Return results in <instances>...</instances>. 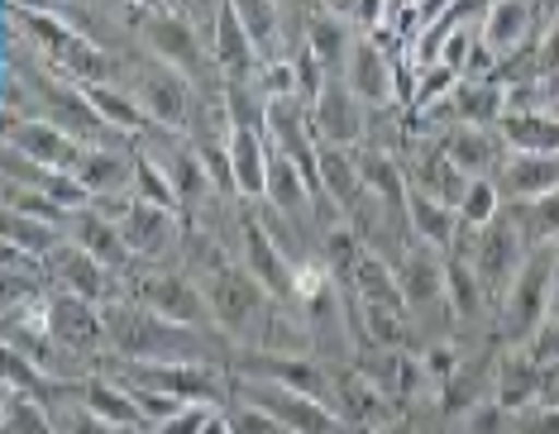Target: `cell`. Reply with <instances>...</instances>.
<instances>
[{
	"label": "cell",
	"instance_id": "obj_17",
	"mask_svg": "<svg viewBox=\"0 0 559 434\" xmlns=\"http://www.w3.org/2000/svg\"><path fill=\"white\" fill-rule=\"evenodd\" d=\"M269 168H273L269 130L230 124V172H235V191L245 206H259V201L269 196Z\"/></svg>",
	"mask_w": 559,
	"mask_h": 434
},
{
	"label": "cell",
	"instance_id": "obj_37",
	"mask_svg": "<svg viewBox=\"0 0 559 434\" xmlns=\"http://www.w3.org/2000/svg\"><path fill=\"white\" fill-rule=\"evenodd\" d=\"M516 430L521 434H559V406L536 401V406H526V411H516Z\"/></svg>",
	"mask_w": 559,
	"mask_h": 434
},
{
	"label": "cell",
	"instance_id": "obj_4",
	"mask_svg": "<svg viewBox=\"0 0 559 434\" xmlns=\"http://www.w3.org/2000/svg\"><path fill=\"white\" fill-rule=\"evenodd\" d=\"M550 311H555L550 249H531V258L521 263V273L498 301V343L502 349H531V339L545 329Z\"/></svg>",
	"mask_w": 559,
	"mask_h": 434
},
{
	"label": "cell",
	"instance_id": "obj_15",
	"mask_svg": "<svg viewBox=\"0 0 559 434\" xmlns=\"http://www.w3.org/2000/svg\"><path fill=\"white\" fill-rule=\"evenodd\" d=\"M5 148L24 153V158L44 162V168L53 172H78L82 162V138H72L68 130H58L53 120H39V114H29V120H5Z\"/></svg>",
	"mask_w": 559,
	"mask_h": 434
},
{
	"label": "cell",
	"instance_id": "obj_6",
	"mask_svg": "<svg viewBox=\"0 0 559 434\" xmlns=\"http://www.w3.org/2000/svg\"><path fill=\"white\" fill-rule=\"evenodd\" d=\"M120 382H134V387H148L158 397H173L182 406H221L225 397V373H215V363H130L116 359L106 367Z\"/></svg>",
	"mask_w": 559,
	"mask_h": 434
},
{
	"label": "cell",
	"instance_id": "obj_1",
	"mask_svg": "<svg viewBox=\"0 0 559 434\" xmlns=\"http://www.w3.org/2000/svg\"><path fill=\"white\" fill-rule=\"evenodd\" d=\"M106 349L130 363H215V353L225 343L197 335L187 325L163 321L148 305L120 297L106 305Z\"/></svg>",
	"mask_w": 559,
	"mask_h": 434
},
{
	"label": "cell",
	"instance_id": "obj_41",
	"mask_svg": "<svg viewBox=\"0 0 559 434\" xmlns=\"http://www.w3.org/2000/svg\"><path fill=\"white\" fill-rule=\"evenodd\" d=\"M550 291H555V311H559V244L550 249Z\"/></svg>",
	"mask_w": 559,
	"mask_h": 434
},
{
	"label": "cell",
	"instance_id": "obj_38",
	"mask_svg": "<svg viewBox=\"0 0 559 434\" xmlns=\"http://www.w3.org/2000/svg\"><path fill=\"white\" fill-rule=\"evenodd\" d=\"M215 406H182L173 420H163V425L154 434H201L206 430V420H211Z\"/></svg>",
	"mask_w": 559,
	"mask_h": 434
},
{
	"label": "cell",
	"instance_id": "obj_45",
	"mask_svg": "<svg viewBox=\"0 0 559 434\" xmlns=\"http://www.w3.org/2000/svg\"><path fill=\"white\" fill-rule=\"evenodd\" d=\"M545 110H555V114H559V100H555V106H545Z\"/></svg>",
	"mask_w": 559,
	"mask_h": 434
},
{
	"label": "cell",
	"instance_id": "obj_14",
	"mask_svg": "<svg viewBox=\"0 0 559 434\" xmlns=\"http://www.w3.org/2000/svg\"><path fill=\"white\" fill-rule=\"evenodd\" d=\"M48 335L72 359H92L100 343H106V305L82 301L72 291H53L48 297Z\"/></svg>",
	"mask_w": 559,
	"mask_h": 434
},
{
	"label": "cell",
	"instance_id": "obj_20",
	"mask_svg": "<svg viewBox=\"0 0 559 434\" xmlns=\"http://www.w3.org/2000/svg\"><path fill=\"white\" fill-rule=\"evenodd\" d=\"M545 387H550V367H540L526 349H507L498 359V382H492V401L502 411H526V406L545 401Z\"/></svg>",
	"mask_w": 559,
	"mask_h": 434
},
{
	"label": "cell",
	"instance_id": "obj_12",
	"mask_svg": "<svg viewBox=\"0 0 559 434\" xmlns=\"http://www.w3.org/2000/svg\"><path fill=\"white\" fill-rule=\"evenodd\" d=\"M44 273H48V291H72L82 301H96V305H110L120 301V273H110L100 258H92L82 244L62 239V244L44 258Z\"/></svg>",
	"mask_w": 559,
	"mask_h": 434
},
{
	"label": "cell",
	"instance_id": "obj_23",
	"mask_svg": "<svg viewBox=\"0 0 559 434\" xmlns=\"http://www.w3.org/2000/svg\"><path fill=\"white\" fill-rule=\"evenodd\" d=\"M406 229H412V244H426L436 253H454V239L464 234L454 206H444L440 196H430L421 186H412V196H406Z\"/></svg>",
	"mask_w": 559,
	"mask_h": 434
},
{
	"label": "cell",
	"instance_id": "obj_5",
	"mask_svg": "<svg viewBox=\"0 0 559 434\" xmlns=\"http://www.w3.org/2000/svg\"><path fill=\"white\" fill-rule=\"evenodd\" d=\"M460 258L474 267V277H478V287L488 291V301L498 305L502 301V291L512 287V277L521 273V263L531 258V244L521 239V229L512 225V215H498L488 229H464V249H460Z\"/></svg>",
	"mask_w": 559,
	"mask_h": 434
},
{
	"label": "cell",
	"instance_id": "obj_2",
	"mask_svg": "<svg viewBox=\"0 0 559 434\" xmlns=\"http://www.w3.org/2000/svg\"><path fill=\"white\" fill-rule=\"evenodd\" d=\"M134 44L144 48L148 58H158V62H168V68H177L201 96L221 100L225 76H221V68H215L211 34L201 29L197 20L177 15L173 5H148V10H139V15H134Z\"/></svg>",
	"mask_w": 559,
	"mask_h": 434
},
{
	"label": "cell",
	"instance_id": "obj_34",
	"mask_svg": "<svg viewBox=\"0 0 559 434\" xmlns=\"http://www.w3.org/2000/svg\"><path fill=\"white\" fill-rule=\"evenodd\" d=\"M53 425H58V434H120V430H110L106 420H96L78 397H72L68 406H58V411H53Z\"/></svg>",
	"mask_w": 559,
	"mask_h": 434
},
{
	"label": "cell",
	"instance_id": "obj_33",
	"mask_svg": "<svg viewBox=\"0 0 559 434\" xmlns=\"http://www.w3.org/2000/svg\"><path fill=\"white\" fill-rule=\"evenodd\" d=\"M5 434H58L53 411L5 387Z\"/></svg>",
	"mask_w": 559,
	"mask_h": 434
},
{
	"label": "cell",
	"instance_id": "obj_30",
	"mask_svg": "<svg viewBox=\"0 0 559 434\" xmlns=\"http://www.w3.org/2000/svg\"><path fill=\"white\" fill-rule=\"evenodd\" d=\"M507 215H512V225L521 229V239H526L531 249L559 244V191L536 196V201H507Z\"/></svg>",
	"mask_w": 559,
	"mask_h": 434
},
{
	"label": "cell",
	"instance_id": "obj_24",
	"mask_svg": "<svg viewBox=\"0 0 559 434\" xmlns=\"http://www.w3.org/2000/svg\"><path fill=\"white\" fill-rule=\"evenodd\" d=\"M498 186L507 201H536L559 191V153H507L498 168Z\"/></svg>",
	"mask_w": 559,
	"mask_h": 434
},
{
	"label": "cell",
	"instance_id": "obj_27",
	"mask_svg": "<svg viewBox=\"0 0 559 434\" xmlns=\"http://www.w3.org/2000/svg\"><path fill=\"white\" fill-rule=\"evenodd\" d=\"M86 100H92V110L100 114V124H106L110 134H120V138H144L148 130H154V120H148V110L139 106V96H134L124 82H100V86H86Z\"/></svg>",
	"mask_w": 559,
	"mask_h": 434
},
{
	"label": "cell",
	"instance_id": "obj_39",
	"mask_svg": "<svg viewBox=\"0 0 559 434\" xmlns=\"http://www.w3.org/2000/svg\"><path fill=\"white\" fill-rule=\"evenodd\" d=\"M201 434H235V420H230V411H225V406H215L211 420H206V430H201Z\"/></svg>",
	"mask_w": 559,
	"mask_h": 434
},
{
	"label": "cell",
	"instance_id": "obj_31",
	"mask_svg": "<svg viewBox=\"0 0 559 434\" xmlns=\"http://www.w3.org/2000/svg\"><path fill=\"white\" fill-rule=\"evenodd\" d=\"M62 239H68V229L34 220V215H20V210H5V249L29 253V258H48Z\"/></svg>",
	"mask_w": 559,
	"mask_h": 434
},
{
	"label": "cell",
	"instance_id": "obj_22",
	"mask_svg": "<svg viewBox=\"0 0 559 434\" xmlns=\"http://www.w3.org/2000/svg\"><path fill=\"white\" fill-rule=\"evenodd\" d=\"M440 144L450 153V162L464 177H498V168L507 162V144L498 130H474V124H454V130H440Z\"/></svg>",
	"mask_w": 559,
	"mask_h": 434
},
{
	"label": "cell",
	"instance_id": "obj_46",
	"mask_svg": "<svg viewBox=\"0 0 559 434\" xmlns=\"http://www.w3.org/2000/svg\"><path fill=\"white\" fill-rule=\"evenodd\" d=\"M139 434H154V430H139Z\"/></svg>",
	"mask_w": 559,
	"mask_h": 434
},
{
	"label": "cell",
	"instance_id": "obj_11",
	"mask_svg": "<svg viewBox=\"0 0 559 434\" xmlns=\"http://www.w3.org/2000/svg\"><path fill=\"white\" fill-rule=\"evenodd\" d=\"M120 239L139 267H163L177 253V244H187V220L177 210L148 206L134 196V206L120 220Z\"/></svg>",
	"mask_w": 559,
	"mask_h": 434
},
{
	"label": "cell",
	"instance_id": "obj_13",
	"mask_svg": "<svg viewBox=\"0 0 559 434\" xmlns=\"http://www.w3.org/2000/svg\"><path fill=\"white\" fill-rule=\"evenodd\" d=\"M368 124L373 114L359 96L345 86V76H330L325 92L311 100V130L321 144H335V148H364L368 144Z\"/></svg>",
	"mask_w": 559,
	"mask_h": 434
},
{
	"label": "cell",
	"instance_id": "obj_42",
	"mask_svg": "<svg viewBox=\"0 0 559 434\" xmlns=\"http://www.w3.org/2000/svg\"><path fill=\"white\" fill-rule=\"evenodd\" d=\"M373 434H412V425H406V420H388V425L373 430Z\"/></svg>",
	"mask_w": 559,
	"mask_h": 434
},
{
	"label": "cell",
	"instance_id": "obj_9",
	"mask_svg": "<svg viewBox=\"0 0 559 434\" xmlns=\"http://www.w3.org/2000/svg\"><path fill=\"white\" fill-rule=\"evenodd\" d=\"M239 377H259V382H277V387H292L301 397H316L325 406H335V387L340 373L316 359V353H263V349H245V359L235 363Z\"/></svg>",
	"mask_w": 559,
	"mask_h": 434
},
{
	"label": "cell",
	"instance_id": "obj_16",
	"mask_svg": "<svg viewBox=\"0 0 559 434\" xmlns=\"http://www.w3.org/2000/svg\"><path fill=\"white\" fill-rule=\"evenodd\" d=\"M134 148L139 138H110V144H86L78 162V182L92 191V201L130 196L134 191Z\"/></svg>",
	"mask_w": 559,
	"mask_h": 434
},
{
	"label": "cell",
	"instance_id": "obj_7",
	"mask_svg": "<svg viewBox=\"0 0 559 434\" xmlns=\"http://www.w3.org/2000/svg\"><path fill=\"white\" fill-rule=\"evenodd\" d=\"M235 401H249L259 411H269L287 434H345V420H340L335 406L301 397L292 387H277V382H259V377H230Z\"/></svg>",
	"mask_w": 559,
	"mask_h": 434
},
{
	"label": "cell",
	"instance_id": "obj_29",
	"mask_svg": "<svg viewBox=\"0 0 559 434\" xmlns=\"http://www.w3.org/2000/svg\"><path fill=\"white\" fill-rule=\"evenodd\" d=\"M488 291L478 287V277H474V267H468L460 253H444V311L454 315V321H464V325H474L483 311H488Z\"/></svg>",
	"mask_w": 559,
	"mask_h": 434
},
{
	"label": "cell",
	"instance_id": "obj_8",
	"mask_svg": "<svg viewBox=\"0 0 559 434\" xmlns=\"http://www.w3.org/2000/svg\"><path fill=\"white\" fill-rule=\"evenodd\" d=\"M345 86L368 106V114H383L402 106V62L388 48L383 34H359L345 62Z\"/></svg>",
	"mask_w": 559,
	"mask_h": 434
},
{
	"label": "cell",
	"instance_id": "obj_10",
	"mask_svg": "<svg viewBox=\"0 0 559 434\" xmlns=\"http://www.w3.org/2000/svg\"><path fill=\"white\" fill-rule=\"evenodd\" d=\"M239 263H245V273L269 291L273 301L297 305V263L273 244V234L259 225V215L249 206L239 210Z\"/></svg>",
	"mask_w": 559,
	"mask_h": 434
},
{
	"label": "cell",
	"instance_id": "obj_36",
	"mask_svg": "<svg viewBox=\"0 0 559 434\" xmlns=\"http://www.w3.org/2000/svg\"><path fill=\"white\" fill-rule=\"evenodd\" d=\"M230 420H235V434H287L269 411H259V406H249V401H235Z\"/></svg>",
	"mask_w": 559,
	"mask_h": 434
},
{
	"label": "cell",
	"instance_id": "obj_32",
	"mask_svg": "<svg viewBox=\"0 0 559 434\" xmlns=\"http://www.w3.org/2000/svg\"><path fill=\"white\" fill-rule=\"evenodd\" d=\"M502 210H507V196H502L498 177H474L468 191L460 196V206H454V215H460L464 229H488Z\"/></svg>",
	"mask_w": 559,
	"mask_h": 434
},
{
	"label": "cell",
	"instance_id": "obj_26",
	"mask_svg": "<svg viewBox=\"0 0 559 434\" xmlns=\"http://www.w3.org/2000/svg\"><path fill=\"white\" fill-rule=\"evenodd\" d=\"M301 44L311 48V58L321 62L330 76H345V62L354 53V44H359V29H354L349 20L330 15V10H316V15L301 24Z\"/></svg>",
	"mask_w": 559,
	"mask_h": 434
},
{
	"label": "cell",
	"instance_id": "obj_25",
	"mask_svg": "<svg viewBox=\"0 0 559 434\" xmlns=\"http://www.w3.org/2000/svg\"><path fill=\"white\" fill-rule=\"evenodd\" d=\"M68 239H72V244H82L92 258H100L110 273H120V277L134 267L130 249H124V239H120V225L106 220L96 206H86V210L72 215V220H68Z\"/></svg>",
	"mask_w": 559,
	"mask_h": 434
},
{
	"label": "cell",
	"instance_id": "obj_21",
	"mask_svg": "<svg viewBox=\"0 0 559 434\" xmlns=\"http://www.w3.org/2000/svg\"><path fill=\"white\" fill-rule=\"evenodd\" d=\"M78 401H82L96 420H106L110 430H120V434L148 430V420H144V411H139V401L130 397V387H124L116 373H96V377H86V382H82V391H78Z\"/></svg>",
	"mask_w": 559,
	"mask_h": 434
},
{
	"label": "cell",
	"instance_id": "obj_43",
	"mask_svg": "<svg viewBox=\"0 0 559 434\" xmlns=\"http://www.w3.org/2000/svg\"><path fill=\"white\" fill-rule=\"evenodd\" d=\"M545 401L559 406V367H550V387H545Z\"/></svg>",
	"mask_w": 559,
	"mask_h": 434
},
{
	"label": "cell",
	"instance_id": "obj_44",
	"mask_svg": "<svg viewBox=\"0 0 559 434\" xmlns=\"http://www.w3.org/2000/svg\"><path fill=\"white\" fill-rule=\"evenodd\" d=\"M120 5H134V10H148V5H163V0H120Z\"/></svg>",
	"mask_w": 559,
	"mask_h": 434
},
{
	"label": "cell",
	"instance_id": "obj_40",
	"mask_svg": "<svg viewBox=\"0 0 559 434\" xmlns=\"http://www.w3.org/2000/svg\"><path fill=\"white\" fill-rule=\"evenodd\" d=\"M555 100H559V72L540 82V106H555Z\"/></svg>",
	"mask_w": 559,
	"mask_h": 434
},
{
	"label": "cell",
	"instance_id": "obj_19",
	"mask_svg": "<svg viewBox=\"0 0 559 434\" xmlns=\"http://www.w3.org/2000/svg\"><path fill=\"white\" fill-rule=\"evenodd\" d=\"M392 273H397V291H402L406 311L444 305V253L426 244H406V253L392 263Z\"/></svg>",
	"mask_w": 559,
	"mask_h": 434
},
{
	"label": "cell",
	"instance_id": "obj_35",
	"mask_svg": "<svg viewBox=\"0 0 559 434\" xmlns=\"http://www.w3.org/2000/svg\"><path fill=\"white\" fill-rule=\"evenodd\" d=\"M531 68H536L540 82L559 72V10H555L550 20H545V29H540V38H536V53H531Z\"/></svg>",
	"mask_w": 559,
	"mask_h": 434
},
{
	"label": "cell",
	"instance_id": "obj_28",
	"mask_svg": "<svg viewBox=\"0 0 559 434\" xmlns=\"http://www.w3.org/2000/svg\"><path fill=\"white\" fill-rule=\"evenodd\" d=\"M507 153H559V114L545 106L507 110L498 124Z\"/></svg>",
	"mask_w": 559,
	"mask_h": 434
},
{
	"label": "cell",
	"instance_id": "obj_18",
	"mask_svg": "<svg viewBox=\"0 0 559 434\" xmlns=\"http://www.w3.org/2000/svg\"><path fill=\"white\" fill-rule=\"evenodd\" d=\"M211 53H215V68H221L225 82H253V72H259V62H263L259 44H253V34L245 29V20L230 10V0H225L211 20Z\"/></svg>",
	"mask_w": 559,
	"mask_h": 434
},
{
	"label": "cell",
	"instance_id": "obj_3",
	"mask_svg": "<svg viewBox=\"0 0 559 434\" xmlns=\"http://www.w3.org/2000/svg\"><path fill=\"white\" fill-rule=\"evenodd\" d=\"M120 282H124V297L148 305V311L163 315V321L187 325V329H197V335L225 343L221 325H215V315H211V301H206V291H201L192 267H139L134 263Z\"/></svg>",
	"mask_w": 559,
	"mask_h": 434
}]
</instances>
